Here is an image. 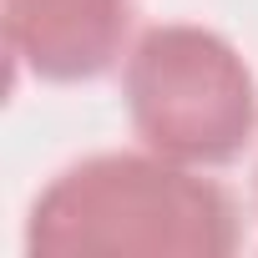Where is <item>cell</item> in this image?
I'll use <instances>...</instances> for the list:
<instances>
[{"mask_svg": "<svg viewBox=\"0 0 258 258\" xmlns=\"http://www.w3.org/2000/svg\"><path fill=\"white\" fill-rule=\"evenodd\" d=\"M26 248L56 253H187L223 258L238 248V218L218 182L157 157L111 152L61 172L26 228Z\"/></svg>", "mask_w": 258, "mask_h": 258, "instance_id": "6da1fadb", "label": "cell"}, {"mask_svg": "<svg viewBox=\"0 0 258 258\" xmlns=\"http://www.w3.org/2000/svg\"><path fill=\"white\" fill-rule=\"evenodd\" d=\"M126 111L152 152L223 167L258 126V86L223 36L203 26H152L126 56Z\"/></svg>", "mask_w": 258, "mask_h": 258, "instance_id": "7a4b0ae2", "label": "cell"}, {"mask_svg": "<svg viewBox=\"0 0 258 258\" xmlns=\"http://www.w3.org/2000/svg\"><path fill=\"white\" fill-rule=\"evenodd\" d=\"M132 0H6V41L41 81H91L126 41Z\"/></svg>", "mask_w": 258, "mask_h": 258, "instance_id": "3957f363", "label": "cell"}]
</instances>
